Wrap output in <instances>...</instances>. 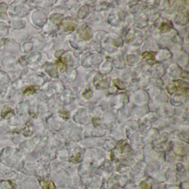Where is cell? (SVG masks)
Listing matches in <instances>:
<instances>
[{
  "label": "cell",
  "instance_id": "6da1fadb",
  "mask_svg": "<svg viewBox=\"0 0 189 189\" xmlns=\"http://www.w3.org/2000/svg\"><path fill=\"white\" fill-rule=\"evenodd\" d=\"M80 38L83 40H89L92 37V32L91 29L88 27H83L78 31Z\"/></svg>",
  "mask_w": 189,
  "mask_h": 189
},
{
  "label": "cell",
  "instance_id": "7a4b0ae2",
  "mask_svg": "<svg viewBox=\"0 0 189 189\" xmlns=\"http://www.w3.org/2000/svg\"><path fill=\"white\" fill-rule=\"evenodd\" d=\"M172 27V24L170 21H165L161 22L159 30L161 32L164 33L170 30Z\"/></svg>",
  "mask_w": 189,
  "mask_h": 189
},
{
  "label": "cell",
  "instance_id": "3957f363",
  "mask_svg": "<svg viewBox=\"0 0 189 189\" xmlns=\"http://www.w3.org/2000/svg\"><path fill=\"white\" fill-rule=\"evenodd\" d=\"M36 92V89L33 86H29L24 89L22 93L25 94H32Z\"/></svg>",
  "mask_w": 189,
  "mask_h": 189
},
{
  "label": "cell",
  "instance_id": "277c9868",
  "mask_svg": "<svg viewBox=\"0 0 189 189\" xmlns=\"http://www.w3.org/2000/svg\"><path fill=\"white\" fill-rule=\"evenodd\" d=\"M155 54L156 53H153L151 52H145L144 53H143L142 56H143V58L144 59L153 61V59L154 58Z\"/></svg>",
  "mask_w": 189,
  "mask_h": 189
},
{
  "label": "cell",
  "instance_id": "5b68a950",
  "mask_svg": "<svg viewBox=\"0 0 189 189\" xmlns=\"http://www.w3.org/2000/svg\"><path fill=\"white\" fill-rule=\"evenodd\" d=\"M113 84L115 87H117V88H118L119 89H124L125 88V86H126L125 83L118 80H113Z\"/></svg>",
  "mask_w": 189,
  "mask_h": 189
},
{
  "label": "cell",
  "instance_id": "8992f818",
  "mask_svg": "<svg viewBox=\"0 0 189 189\" xmlns=\"http://www.w3.org/2000/svg\"><path fill=\"white\" fill-rule=\"evenodd\" d=\"M11 111V109L10 107L9 106H5L3 107V109L2 110V112H1V114L2 116L3 117H5L8 113L10 112Z\"/></svg>",
  "mask_w": 189,
  "mask_h": 189
},
{
  "label": "cell",
  "instance_id": "52a82bcc",
  "mask_svg": "<svg viewBox=\"0 0 189 189\" xmlns=\"http://www.w3.org/2000/svg\"><path fill=\"white\" fill-rule=\"evenodd\" d=\"M76 25L75 24L72 23V22H69L67 24L65 30L67 31H73L76 28Z\"/></svg>",
  "mask_w": 189,
  "mask_h": 189
},
{
  "label": "cell",
  "instance_id": "ba28073f",
  "mask_svg": "<svg viewBox=\"0 0 189 189\" xmlns=\"http://www.w3.org/2000/svg\"><path fill=\"white\" fill-rule=\"evenodd\" d=\"M57 62H58V67H59V69H60V70H61L63 67V65H64V62L62 61V60H58L57 61Z\"/></svg>",
  "mask_w": 189,
  "mask_h": 189
}]
</instances>
